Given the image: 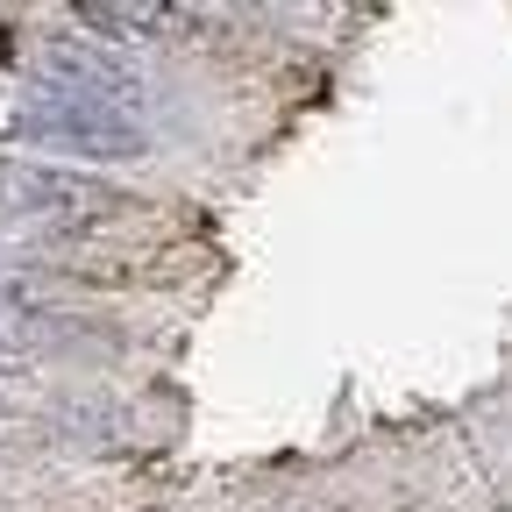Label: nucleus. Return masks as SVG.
<instances>
[{
  "label": "nucleus",
  "instance_id": "obj_1",
  "mask_svg": "<svg viewBox=\"0 0 512 512\" xmlns=\"http://www.w3.org/2000/svg\"><path fill=\"white\" fill-rule=\"evenodd\" d=\"M128 207H143L136 192H121L93 171H64V164H36V157H0V214L8 221H29V228H93V221H114Z\"/></svg>",
  "mask_w": 512,
  "mask_h": 512
},
{
  "label": "nucleus",
  "instance_id": "obj_2",
  "mask_svg": "<svg viewBox=\"0 0 512 512\" xmlns=\"http://www.w3.org/2000/svg\"><path fill=\"white\" fill-rule=\"evenodd\" d=\"M15 136L36 150H72L93 164H128V157H150V128L143 114H121L100 100H72V93H36L15 107Z\"/></svg>",
  "mask_w": 512,
  "mask_h": 512
},
{
  "label": "nucleus",
  "instance_id": "obj_3",
  "mask_svg": "<svg viewBox=\"0 0 512 512\" xmlns=\"http://www.w3.org/2000/svg\"><path fill=\"white\" fill-rule=\"evenodd\" d=\"M36 72H43V93L100 100V107H121V114H136V100H143V64L128 50H114L107 36H43Z\"/></svg>",
  "mask_w": 512,
  "mask_h": 512
},
{
  "label": "nucleus",
  "instance_id": "obj_4",
  "mask_svg": "<svg viewBox=\"0 0 512 512\" xmlns=\"http://www.w3.org/2000/svg\"><path fill=\"white\" fill-rule=\"evenodd\" d=\"M86 29H107V36H164V29H200L207 15H185V8H157V0H136V8H79Z\"/></svg>",
  "mask_w": 512,
  "mask_h": 512
},
{
  "label": "nucleus",
  "instance_id": "obj_5",
  "mask_svg": "<svg viewBox=\"0 0 512 512\" xmlns=\"http://www.w3.org/2000/svg\"><path fill=\"white\" fill-rule=\"evenodd\" d=\"M22 370H29L22 342H15V335H0V384H8V377H22Z\"/></svg>",
  "mask_w": 512,
  "mask_h": 512
},
{
  "label": "nucleus",
  "instance_id": "obj_6",
  "mask_svg": "<svg viewBox=\"0 0 512 512\" xmlns=\"http://www.w3.org/2000/svg\"><path fill=\"white\" fill-rule=\"evenodd\" d=\"M0 413H8V384H0Z\"/></svg>",
  "mask_w": 512,
  "mask_h": 512
}]
</instances>
